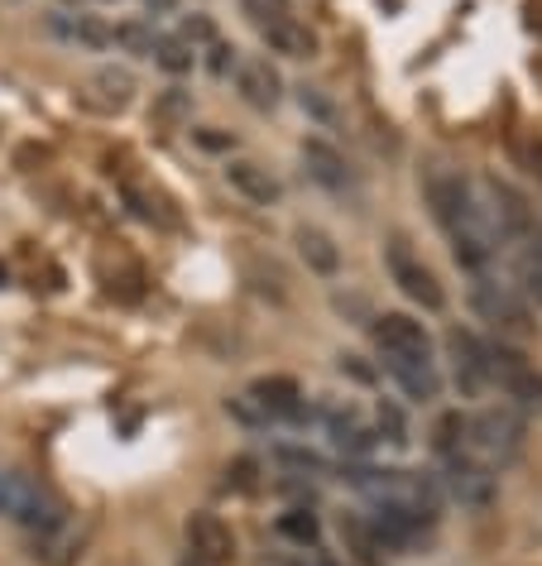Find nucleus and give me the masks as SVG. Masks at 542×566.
I'll return each mask as SVG.
<instances>
[{
	"mask_svg": "<svg viewBox=\"0 0 542 566\" xmlns=\"http://www.w3.org/2000/svg\"><path fill=\"white\" fill-rule=\"evenodd\" d=\"M207 49H211V73H217V77L231 73V67H236V49H226L221 39H217V44H207Z\"/></svg>",
	"mask_w": 542,
	"mask_h": 566,
	"instance_id": "obj_32",
	"label": "nucleus"
},
{
	"mask_svg": "<svg viewBox=\"0 0 542 566\" xmlns=\"http://www.w3.org/2000/svg\"><path fill=\"white\" fill-rule=\"evenodd\" d=\"M254 471H260V465H254L250 457H240V461L226 465V485H236V490H254Z\"/></svg>",
	"mask_w": 542,
	"mask_h": 566,
	"instance_id": "obj_31",
	"label": "nucleus"
},
{
	"mask_svg": "<svg viewBox=\"0 0 542 566\" xmlns=\"http://www.w3.org/2000/svg\"><path fill=\"white\" fill-rule=\"evenodd\" d=\"M154 63H159L168 77H183V73H192L197 49L183 34H159V44H154Z\"/></svg>",
	"mask_w": 542,
	"mask_h": 566,
	"instance_id": "obj_22",
	"label": "nucleus"
},
{
	"mask_svg": "<svg viewBox=\"0 0 542 566\" xmlns=\"http://www.w3.org/2000/svg\"><path fill=\"white\" fill-rule=\"evenodd\" d=\"M226 413H231L236 422H246V428H269V413L250 399V389H246V394H236V399H226Z\"/></svg>",
	"mask_w": 542,
	"mask_h": 566,
	"instance_id": "obj_27",
	"label": "nucleus"
},
{
	"mask_svg": "<svg viewBox=\"0 0 542 566\" xmlns=\"http://www.w3.org/2000/svg\"><path fill=\"white\" fill-rule=\"evenodd\" d=\"M236 92L250 111H274L283 96V77L269 59H236Z\"/></svg>",
	"mask_w": 542,
	"mask_h": 566,
	"instance_id": "obj_11",
	"label": "nucleus"
},
{
	"mask_svg": "<svg viewBox=\"0 0 542 566\" xmlns=\"http://www.w3.org/2000/svg\"><path fill=\"white\" fill-rule=\"evenodd\" d=\"M111 44H121L125 53H135V59H154V44H159V34H154V24H116Z\"/></svg>",
	"mask_w": 542,
	"mask_h": 566,
	"instance_id": "obj_26",
	"label": "nucleus"
},
{
	"mask_svg": "<svg viewBox=\"0 0 542 566\" xmlns=\"http://www.w3.org/2000/svg\"><path fill=\"white\" fill-rule=\"evenodd\" d=\"M447 356H451L456 389H461L466 399H480V394L494 389V379H490V336L451 327L447 332Z\"/></svg>",
	"mask_w": 542,
	"mask_h": 566,
	"instance_id": "obj_8",
	"label": "nucleus"
},
{
	"mask_svg": "<svg viewBox=\"0 0 542 566\" xmlns=\"http://www.w3.org/2000/svg\"><path fill=\"white\" fill-rule=\"evenodd\" d=\"M63 6H73V10H77V6H87V0H63Z\"/></svg>",
	"mask_w": 542,
	"mask_h": 566,
	"instance_id": "obj_36",
	"label": "nucleus"
},
{
	"mask_svg": "<svg viewBox=\"0 0 542 566\" xmlns=\"http://www.w3.org/2000/svg\"><path fill=\"white\" fill-rule=\"evenodd\" d=\"M183 533H188V557H197V562L226 566L236 557V533H231V523H226L221 514L197 509V514H188V523H183Z\"/></svg>",
	"mask_w": 542,
	"mask_h": 566,
	"instance_id": "obj_10",
	"label": "nucleus"
},
{
	"mask_svg": "<svg viewBox=\"0 0 542 566\" xmlns=\"http://www.w3.org/2000/svg\"><path fill=\"white\" fill-rule=\"evenodd\" d=\"M260 39L274 53H283V59H312V53H317V39H312V30L298 15H279V20L260 24Z\"/></svg>",
	"mask_w": 542,
	"mask_h": 566,
	"instance_id": "obj_16",
	"label": "nucleus"
},
{
	"mask_svg": "<svg viewBox=\"0 0 542 566\" xmlns=\"http://www.w3.org/2000/svg\"><path fill=\"white\" fill-rule=\"evenodd\" d=\"M145 10H149V15H174L178 0H145Z\"/></svg>",
	"mask_w": 542,
	"mask_h": 566,
	"instance_id": "obj_33",
	"label": "nucleus"
},
{
	"mask_svg": "<svg viewBox=\"0 0 542 566\" xmlns=\"http://www.w3.org/2000/svg\"><path fill=\"white\" fill-rule=\"evenodd\" d=\"M326 437H332V447L336 451H346V461H361V457H369L375 451V428L355 413L351 403H332L326 408Z\"/></svg>",
	"mask_w": 542,
	"mask_h": 566,
	"instance_id": "obj_13",
	"label": "nucleus"
},
{
	"mask_svg": "<svg viewBox=\"0 0 542 566\" xmlns=\"http://www.w3.org/2000/svg\"><path fill=\"white\" fill-rule=\"evenodd\" d=\"M250 399L264 408L269 422H303L308 418V403H303V389H298V379L289 375H264L250 385Z\"/></svg>",
	"mask_w": 542,
	"mask_h": 566,
	"instance_id": "obj_12",
	"label": "nucleus"
},
{
	"mask_svg": "<svg viewBox=\"0 0 542 566\" xmlns=\"http://www.w3.org/2000/svg\"><path fill=\"white\" fill-rule=\"evenodd\" d=\"M240 10L250 15L254 30H260V24H269V20H279V15H293L289 0H240Z\"/></svg>",
	"mask_w": 542,
	"mask_h": 566,
	"instance_id": "obj_29",
	"label": "nucleus"
},
{
	"mask_svg": "<svg viewBox=\"0 0 542 566\" xmlns=\"http://www.w3.org/2000/svg\"><path fill=\"white\" fill-rule=\"evenodd\" d=\"M178 566H207V562H197V557H183Z\"/></svg>",
	"mask_w": 542,
	"mask_h": 566,
	"instance_id": "obj_35",
	"label": "nucleus"
},
{
	"mask_svg": "<svg viewBox=\"0 0 542 566\" xmlns=\"http://www.w3.org/2000/svg\"><path fill=\"white\" fill-rule=\"evenodd\" d=\"M437 485H441L447 500H456L461 509H490L499 500V471H490V465L476 461V457H466V451L441 461Z\"/></svg>",
	"mask_w": 542,
	"mask_h": 566,
	"instance_id": "obj_7",
	"label": "nucleus"
},
{
	"mask_svg": "<svg viewBox=\"0 0 542 566\" xmlns=\"http://www.w3.org/2000/svg\"><path fill=\"white\" fill-rule=\"evenodd\" d=\"M0 514L15 518L30 533H53L67 523V509L59 504V494L44 490L24 471H15V465H0Z\"/></svg>",
	"mask_w": 542,
	"mask_h": 566,
	"instance_id": "obj_3",
	"label": "nucleus"
},
{
	"mask_svg": "<svg viewBox=\"0 0 542 566\" xmlns=\"http://www.w3.org/2000/svg\"><path fill=\"white\" fill-rule=\"evenodd\" d=\"M188 44L197 49V44H217V24H211L207 15H192V20H183V30H178Z\"/></svg>",
	"mask_w": 542,
	"mask_h": 566,
	"instance_id": "obj_30",
	"label": "nucleus"
},
{
	"mask_svg": "<svg viewBox=\"0 0 542 566\" xmlns=\"http://www.w3.org/2000/svg\"><path fill=\"white\" fill-rule=\"evenodd\" d=\"M470 307H476L480 322H490L499 332V342H523V336H533V313H528V298L513 283L476 274V283H470Z\"/></svg>",
	"mask_w": 542,
	"mask_h": 566,
	"instance_id": "obj_4",
	"label": "nucleus"
},
{
	"mask_svg": "<svg viewBox=\"0 0 542 566\" xmlns=\"http://www.w3.org/2000/svg\"><path fill=\"white\" fill-rule=\"evenodd\" d=\"M423 197H427V207H432V221L451 240L456 264L470 269V279L490 274V264H494V254H499V240H494V231L480 217L476 182L461 178L447 164H432V168H423Z\"/></svg>",
	"mask_w": 542,
	"mask_h": 566,
	"instance_id": "obj_1",
	"label": "nucleus"
},
{
	"mask_svg": "<svg viewBox=\"0 0 542 566\" xmlns=\"http://www.w3.org/2000/svg\"><path fill=\"white\" fill-rule=\"evenodd\" d=\"M293 240H298V254H303V264L312 269V274L332 279L336 269H341V250H336V240L326 235L322 226H298Z\"/></svg>",
	"mask_w": 542,
	"mask_h": 566,
	"instance_id": "obj_19",
	"label": "nucleus"
},
{
	"mask_svg": "<svg viewBox=\"0 0 542 566\" xmlns=\"http://www.w3.org/2000/svg\"><path fill=\"white\" fill-rule=\"evenodd\" d=\"M226 182H231L246 202H260V207H269V202H279V197H283L279 178L269 174L264 164H254V159H231V164H226Z\"/></svg>",
	"mask_w": 542,
	"mask_h": 566,
	"instance_id": "obj_15",
	"label": "nucleus"
},
{
	"mask_svg": "<svg viewBox=\"0 0 542 566\" xmlns=\"http://www.w3.org/2000/svg\"><path fill=\"white\" fill-rule=\"evenodd\" d=\"M384 370L398 389L408 394V399L418 403H432L441 394V375H437V360H384Z\"/></svg>",
	"mask_w": 542,
	"mask_h": 566,
	"instance_id": "obj_17",
	"label": "nucleus"
},
{
	"mask_svg": "<svg viewBox=\"0 0 542 566\" xmlns=\"http://www.w3.org/2000/svg\"><path fill=\"white\" fill-rule=\"evenodd\" d=\"M523 413L509 403H490L480 408V413H470V432H466V457L484 461L490 471H504L509 461H519L523 451Z\"/></svg>",
	"mask_w": 542,
	"mask_h": 566,
	"instance_id": "obj_2",
	"label": "nucleus"
},
{
	"mask_svg": "<svg viewBox=\"0 0 542 566\" xmlns=\"http://www.w3.org/2000/svg\"><path fill=\"white\" fill-rule=\"evenodd\" d=\"M513 289L523 298L542 303V231H528L523 240H513Z\"/></svg>",
	"mask_w": 542,
	"mask_h": 566,
	"instance_id": "obj_18",
	"label": "nucleus"
},
{
	"mask_svg": "<svg viewBox=\"0 0 542 566\" xmlns=\"http://www.w3.org/2000/svg\"><path fill=\"white\" fill-rule=\"evenodd\" d=\"M375 437L389 447H408V422L398 413V403H389V399L375 403Z\"/></svg>",
	"mask_w": 542,
	"mask_h": 566,
	"instance_id": "obj_25",
	"label": "nucleus"
},
{
	"mask_svg": "<svg viewBox=\"0 0 542 566\" xmlns=\"http://www.w3.org/2000/svg\"><path fill=\"white\" fill-rule=\"evenodd\" d=\"M49 30L63 34V39H73V44H87V49H102V44H111V34H116L111 24H102L96 15H82V10H77V15H53Z\"/></svg>",
	"mask_w": 542,
	"mask_h": 566,
	"instance_id": "obj_20",
	"label": "nucleus"
},
{
	"mask_svg": "<svg viewBox=\"0 0 542 566\" xmlns=\"http://www.w3.org/2000/svg\"><path fill=\"white\" fill-rule=\"evenodd\" d=\"M476 202H480V217L494 231L499 245H513V240H523L528 231H538V217H533V207H528V197L504 178H476Z\"/></svg>",
	"mask_w": 542,
	"mask_h": 566,
	"instance_id": "obj_5",
	"label": "nucleus"
},
{
	"mask_svg": "<svg viewBox=\"0 0 542 566\" xmlns=\"http://www.w3.org/2000/svg\"><path fill=\"white\" fill-rule=\"evenodd\" d=\"M92 87L102 92V106H125L135 92V77L125 73V67H102V73L92 77Z\"/></svg>",
	"mask_w": 542,
	"mask_h": 566,
	"instance_id": "obj_24",
	"label": "nucleus"
},
{
	"mask_svg": "<svg viewBox=\"0 0 542 566\" xmlns=\"http://www.w3.org/2000/svg\"><path fill=\"white\" fill-rule=\"evenodd\" d=\"M466 432H470V413H461V408H447V413L432 422V451H437V461L461 457V451H466Z\"/></svg>",
	"mask_w": 542,
	"mask_h": 566,
	"instance_id": "obj_21",
	"label": "nucleus"
},
{
	"mask_svg": "<svg viewBox=\"0 0 542 566\" xmlns=\"http://www.w3.org/2000/svg\"><path fill=\"white\" fill-rule=\"evenodd\" d=\"M274 528H279V537H289L298 547H317V537H322V523L312 509H283Z\"/></svg>",
	"mask_w": 542,
	"mask_h": 566,
	"instance_id": "obj_23",
	"label": "nucleus"
},
{
	"mask_svg": "<svg viewBox=\"0 0 542 566\" xmlns=\"http://www.w3.org/2000/svg\"><path fill=\"white\" fill-rule=\"evenodd\" d=\"M303 168L312 182H322L326 192H346L351 188V164L341 159L336 145H326V139H303Z\"/></svg>",
	"mask_w": 542,
	"mask_h": 566,
	"instance_id": "obj_14",
	"label": "nucleus"
},
{
	"mask_svg": "<svg viewBox=\"0 0 542 566\" xmlns=\"http://www.w3.org/2000/svg\"><path fill=\"white\" fill-rule=\"evenodd\" d=\"M154 116H164V120H188L192 116V96L183 92V87H168L159 96V106H154Z\"/></svg>",
	"mask_w": 542,
	"mask_h": 566,
	"instance_id": "obj_28",
	"label": "nucleus"
},
{
	"mask_svg": "<svg viewBox=\"0 0 542 566\" xmlns=\"http://www.w3.org/2000/svg\"><path fill=\"white\" fill-rule=\"evenodd\" d=\"M312 566H346V562H332V557H317V562H312Z\"/></svg>",
	"mask_w": 542,
	"mask_h": 566,
	"instance_id": "obj_34",
	"label": "nucleus"
},
{
	"mask_svg": "<svg viewBox=\"0 0 542 566\" xmlns=\"http://www.w3.org/2000/svg\"><path fill=\"white\" fill-rule=\"evenodd\" d=\"M346 566H375V562H346Z\"/></svg>",
	"mask_w": 542,
	"mask_h": 566,
	"instance_id": "obj_37",
	"label": "nucleus"
},
{
	"mask_svg": "<svg viewBox=\"0 0 542 566\" xmlns=\"http://www.w3.org/2000/svg\"><path fill=\"white\" fill-rule=\"evenodd\" d=\"M369 336L379 346V360H432V336L408 313H379L369 322Z\"/></svg>",
	"mask_w": 542,
	"mask_h": 566,
	"instance_id": "obj_9",
	"label": "nucleus"
},
{
	"mask_svg": "<svg viewBox=\"0 0 542 566\" xmlns=\"http://www.w3.org/2000/svg\"><path fill=\"white\" fill-rule=\"evenodd\" d=\"M384 269H389V279L398 283V293H404L408 303H418L423 313H441V307H447V289H441L437 274L423 264V254L413 250L404 235H394L389 245H384Z\"/></svg>",
	"mask_w": 542,
	"mask_h": 566,
	"instance_id": "obj_6",
	"label": "nucleus"
}]
</instances>
